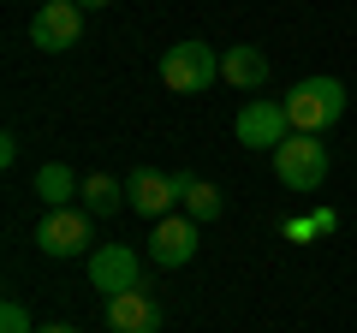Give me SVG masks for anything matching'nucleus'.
Listing matches in <instances>:
<instances>
[{
    "mask_svg": "<svg viewBox=\"0 0 357 333\" xmlns=\"http://www.w3.org/2000/svg\"><path fill=\"white\" fill-rule=\"evenodd\" d=\"M345 114V84L340 77H304V84H292V95H286V119H292V131H304V137H321L328 125H340Z\"/></svg>",
    "mask_w": 357,
    "mask_h": 333,
    "instance_id": "nucleus-1",
    "label": "nucleus"
},
{
    "mask_svg": "<svg viewBox=\"0 0 357 333\" xmlns=\"http://www.w3.org/2000/svg\"><path fill=\"white\" fill-rule=\"evenodd\" d=\"M13 161H18V137L6 131V137H0V166H13Z\"/></svg>",
    "mask_w": 357,
    "mask_h": 333,
    "instance_id": "nucleus-16",
    "label": "nucleus"
},
{
    "mask_svg": "<svg viewBox=\"0 0 357 333\" xmlns=\"http://www.w3.org/2000/svg\"><path fill=\"white\" fill-rule=\"evenodd\" d=\"M0 333H36V327H30V309L18 304V297H6V304H0Z\"/></svg>",
    "mask_w": 357,
    "mask_h": 333,
    "instance_id": "nucleus-15",
    "label": "nucleus"
},
{
    "mask_svg": "<svg viewBox=\"0 0 357 333\" xmlns=\"http://www.w3.org/2000/svg\"><path fill=\"white\" fill-rule=\"evenodd\" d=\"M36 250L54 256V262L84 256L89 250V208H48V215L36 220Z\"/></svg>",
    "mask_w": 357,
    "mask_h": 333,
    "instance_id": "nucleus-6",
    "label": "nucleus"
},
{
    "mask_svg": "<svg viewBox=\"0 0 357 333\" xmlns=\"http://www.w3.org/2000/svg\"><path fill=\"white\" fill-rule=\"evenodd\" d=\"M220 77H227L232 90H262L268 84V54L250 48V42H244V48H227L220 54Z\"/></svg>",
    "mask_w": 357,
    "mask_h": 333,
    "instance_id": "nucleus-12",
    "label": "nucleus"
},
{
    "mask_svg": "<svg viewBox=\"0 0 357 333\" xmlns=\"http://www.w3.org/2000/svg\"><path fill=\"white\" fill-rule=\"evenodd\" d=\"M173 185H178V203H185V215L203 226V220H215V215H227V196H220V185H208V179H197V173H173Z\"/></svg>",
    "mask_w": 357,
    "mask_h": 333,
    "instance_id": "nucleus-11",
    "label": "nucleus"
},
{
    "mask_svg": "<svg viewBox=\"0 0 357 333\" xmlns=\"http://www.w3.org/2000/svg\"><path fill=\"white\" fill-rule=\"evenodd\" d=\"M215 77H220V54L208 48V42H178V48L161 54V84L173 95H197V90H208Z\"/></svg>",
    "mask_w": 357,
    "mask_h": 333,
    "instance_id": "nucleus-2",
    "label": "nucleus"
},
{
    "mask_svg": "<svg viewBox=\"0 0 357 333\" xmlns=\"http://www.w3.org/2000/svg\"><path fill=\"white\" fill-rule=\"evenodd\" d=\"M149 256L161 262V268L191 262V256H197V220H191V215H167V220H155V232H149Z\"/></svg>",
    "mask_w": 357,
    "mask_h": 333,
    "instance_id": "nucleus-9",
    "label": "nucleus"
},
{
    "mask_svg": "<svg viewBox=\"0 0 357 333\" xmlns=\"http://www.w3.org/2000/svg\"><path fill=\"white\" fill-rule=\"evenodd\" d=\"M84 268H89V286L102 297H119V292H137L143 286V262H137L131 244H96Z\"/></svg>",
    "mask_w": 357,
    "mask_h": 333,
    "instance_id": "nucleus-5",
    "label": "nucleus"
},
{
    "mask_svg": "<svg viewBox=\"0 0 357 333\" xmlns=\"http://www.w3.org/2000/svg\"><path fill=\"white\" fill-rule=\"evenodd\" d=\"M126 203H131V215H149V220H167L178 208V185H173V173H155V166H137L126 179Z\"/></svg>",
    "mask_w": 357,
    "mask_h": 333,
    "instance_id": "nucleus-8",
    "label": "nucleus"
},
{
    "mask_svg": "<svg viewBox=\"0 0 357 333\" xmlns=\"http://www.w3.org/2000/svg\"><path fill=\"white\" fill-rule=\"evenodd\" d=\"M161 304H155L149 292H119V297H107V327L114 333H161Z\"/></svg>",
    "mask_w": 357,
    "mask_h": 333,
    "instance_id": "nucleus-10",
    "label": "nucleus"
},
{
    "mask_svg": "<svg viewBox=\"0 0 357 333\" xmlns=\"http://www.w3.org/2000/svg\"><path fill=\"white\" fill-rule=\"evenodd\" d=\"M77 36H84V6H77V0H42V6H36V18H30V42H36L42 54L77 48Z\"/></svg>",
    "mask_w": 357,
    "mask_h": 333,
    "instance_id": "nucleus-7",
    "label": "nucleus"
},
{
    "mask_svg": "<svg viewBox=\"0 0 357 333\" xmlns=\"http://www.w3.org/2000/svg\"><path fill=\"white\" fill-rule=\"evenodd\" d=\"M84 6H107V0H84Z\"/></svg>",
    "mask_w": 357,
    "mask_h": 333,
    "instance_id": "nucleus-18",
    "label": "nucleus"
},
{
    "mask_svg": "<svg viewBox=\"0 0 357 333\" xmlns=\"http://www.w3.org/2000/svg\"><path fill=\"white\" fill-rule=\"evenodd\" d=\"M274 173H280L286 191H321V179H328V143L292 131V137L274 149Z\"/></svg>",
    "mask_w": 357,
    "mask_h": 333,
    "instance_id": "nucleus-3",
    "label": "nucleus"
},
{
    "mask_svg": "<svg viewBox=\"0 0 357 333\" xmlns=\"http://www.w3.org/2000/svg\"><path fill=\"white\" fill-rule=\"evenodd\" d=\"M77 191H84V185H77V173H72L66 161L36 166V203H42V208H72Z\"/></svg>",
    "mask_w": 357,
    "mask_h": 333,
    "instance_id": "nucleus-13",
    "label": "nucleus"
},
{
    "mask_svg": "<svg viewBox=\"0 0 357 333\" xmlns=\"http://www.w3.org/2000/svg\"><path fill=\"white\" fill-rule=\"evenodd\" d=\"M36 333H77V327H66V321H48V327H36Z\"/></svg>",
    "mask_w": 357,
    "mask_h": 333,
    "instance_id": "nucleus-17",
    "label": "nucleus"
},
{
    "mask_svg": "<svg viewBox=\"0 0 357 333\" xmlns=\"http://www.w3.org/2000/svg\"><path fill=\"white\" fill-rule=\"evenodd\" d=\"M232 137H238L244 149H280V143L292 137L286 102H274V95H256V102H244L238 119H232Z\"/></svg>",
    "mask_w": 357,
    "mask_h": 333,
    "instance_id": "nucleus-4",
    "label": "nucleus"
},
{
    "mask_svg": "<svg viewBox=\"0 0 357 333\" xmlns=\"http://www.w3.org/2000/svg\"><path fill=\"white\" fill-rule=\"evenodd\" d=\"M77 196H84V208H89V215H119V208H126V185H119L114 173H89Z\"/></svg>",
    "mask_w": 357,
    "mask_h": 333,
    "instance_id": "nucleus-14",
    "label": "nucleus"
}]
</instances>
